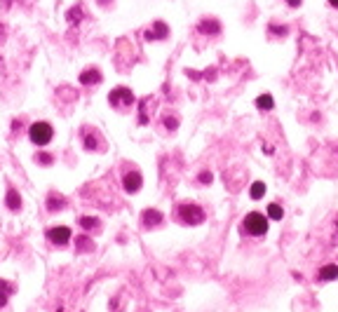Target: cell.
Instances as JSON below:
<instances>
[{
  "label": "cell",
  "mask_w": 338,
  "mask_h": 312,
  "mask_svg": "<svg viewBox=\"0 0 338 312\" xmlns=\"http://www.w3.org/2000/svg\"><path fill=\"white\" fill-rule=\"evenodd\" d=\"M28 136H31V143H35V146H47L52 141L54 132H52V127L47 122H35L28 129Z\"/></svg>",
  "instance_id": "7a4b0ae2"
},
{
  "label": "cell",
  "mask_w": 338,
  "mask_h": 312,
  "mask_svg": "<svg viewBox=\"0 0 338 312\" xmlns=\"http://www.w3.org/2000/svg\"><path fill=\"white\" fill-rule=\"evenodd\" d=\"M7 207H10L12 211H19L21 209V197H19V193H17L14 188L7 190Z\"/></svg>",
  "instance_id": "7c38bea8"
},
{
  "label": "cell",
  "mask_w": 338,
  "mask_h": 312,
  "mask_svg": "<svg viewBox=\"0 0 338 312\" xmlns=\"http://www.w3.org/2000/svg\"><path fill=\"white\" fill-rule=\"evenodd\" d=\"M167 35H169L167 24H164V21H155V24L146 31V40H164Z\"/></svg>",
  "instance_id": "8992f818"
},
{
  "label": "cell",
  "mask_w": 338,
  "mask_h": 312,
  "mask_svg": "<svg viewBox=\"0 0 338 312\" xmlns=\"http://www.w3.org/2000/svg\"><path fill=\"white\" fill-rule=\"evenodd\" d=\"M141 223H143V228H155V225H160L162 223V214H160V211L157 209H146L141 214Z\"/></svg>",
  "instance_id": "52a82bcc"
},
{
  "label": "cell",
  "mask_w": 338,
  "mask_h": 312,
  "mask_svg": "<svg viewBox=\"0 0 338 312\" xmlns=\"http://www.w3.org/2000/svg\"><path fill=\"white\" fill-rule=\"evenodd\" d=\"M242 232H247V235H251V237H261V235H265V232H268V216L258 214V211L247 214V218H244V223H242Z\"/></svg>",
  "instance_id": "6da1fadb"
},
{
  "label": "cell",
  "mask_w": 338,
  "mask_h": 312,
  "mask_svg": "<svg viewBox=\"0 0 338 312\" xmlns=\"http://www.w3.org/2000/svg\"><path fill=\"white\" fill-rule=\"evenodd\" d=\"M78 249H80V251H85V249H94V244L89 242V237H80V239H78Z\"/></svg>",
  "instance_id": "ffe728a7"
},
{
  "label": "cell",
  "mask_w": 338,
  "mask_h": 312,
  "mask_svg": "<svg viewBox=\"0 0 338 312\" xmlns=\"http://www.w3.org/2000/svg\"><path fill=\"white\" fill-rule=\"evenodd\" d=\"M200 183H211V174H209V171H202V174H200Z\"/></svg>",
  "instance_id": "cb8c5ba5"
},
{
  "label": "cell",
  "mask_w": 338,
  "mask_h": 312,
  "mask_svg": "<svg viewBox=\"0 0 338 312\" xmlns=\"http://www.w3.org/2000/svg\"><path fill=\"white\" fill-rule=\"evenodd\" d=\"M197 31H200V33H207V35H216L218 31H221V24H218L216 19H202L200 26H197Z\"/></svg>",
  "instance_id": "9c48e42d"
},
{
  "label": "cell",
  "mask_w": 338,
  "mask_h": 312,
  "mask_svg": "<svg viewBox=\"0 0 338 312\" xmlns=\"http://www.w3.org/2000/svg\"><path fill=\"white\" fill-rule=\"evenodd\" d=\"M139 188H141V174H139V171L125 174V190H127V193H136Z\"/></svg>",
  "instance_id": "ba28073f"
},
{
  "label": "cell",
  "mask_w": 338,
  "mask_h": 312,
  "mask_svg": "<svg viewBox=\"0 0 338 312\" xmlns=\"http://www.w3.org/2000/svg\"><path fill=\"white\" fill-rule=\"evenodd\" d=\"M282 216H284V211H282V207H279V204H270V207H268V218H275V221H279Z\"/></svg>",
  "instance_id": "2e32d148"
},
{
  "label": "cell",
  "mask_w": 338,
  "mask_h": 312,
  "mask_svg": "<svg viewBox=\"0 0 338 312\" xmlns=\"http://www.w3.org/2000/svg\"><path fill=\"white\" fill-rule=\"evenodd\" d=\"M108 101H110V106H118V108L132 106V103H134V94H132V89H127V87H115L108 94Z\"/></svg>",
  "instance_id": "277c9868"
},
{
  "label": "cell",
  "mask_w": 338,
  "mask_h": 312,
  "mask_svg": "<svg viewBox=\"0 0 338 312\" xmlns=\"http://www.w3.org/2000/svg\"><path fill=\"white\" fill-rule=\"evenodd\" d=\"M249 195H251V200H261V197L265 195V183H263V181H256V183L251 185Z\"/></svg>",
  "instance_id": "4fadbf2b"
},
{
  "label": "cell",
  "mask_w": 338,
  "mask_h": 312,
  "mask_svg": "<svg viewBox=\"0 0 338 312\" xmlns=\"http://www.w3.org/2000/svg\"><path fill=\"white\" fill-rule=\"evenodd\" d=\"M47 209H49V211L64 209V200H61L59 195H49V197H47Z\"/></svg>",
  "instance_id": "9a60e30c"
},
{
  "label": "cell",
  "mask_w": 338,
  "mask_h": 312,
  "mask_svg": "<svg viewBox=\"0 0 338 312\" xmlns=\"http://www.w3.org/2000/svg\"><path fill=\"white\" fill-rule=\"evenodd\" d=\"M287 3H289L291 7H298V5H301V0H287Z\"/></svg>",
  "instance_id": "484cf974"
},
{
  "label": "cell",
  "mask_w": 338,
  "mask_h": 312,
  "mask_svg": "<svg viewBox=\"0 0 338 312\" xmlns=\"http://www.w3.org/2000/svg\"><path fill=\"white\" fill-rule=\"evenodd\" d=\"M3 35H5V28L0 26V40H3Z\"/></svg>",
  "instance_id": "83f0119b"
},
{
  "label": "cell",
  "mask_w": 338,
  "mask_h": 312,
  "mask_svg": "<svg viewBox=\"0 0 338 312\" xmlns=\"http://www.w3.org/2000/svg\"><path fill=\"white\" fill-rule=\"evenodd\" d=\"M322 282H331V279H338V265H324L317 275Z\"/></svg>",
  "instance_id": "8fae6325"
},
{
  "label": "cell",
  "mask_w": 338,
  "mask_h": 312,
  "mask_svg": "<svg viewBox=\"0 0 338 312\" xmlns=\"http://www.w3.org/2000/svg\"><path fill=\"white\" fill-rule=\"evenodd\" d=\"M256 106L261 110H270L272 106H275V101H272L270 94H263V96H258V99H256Z\"/></svg>",
  "instance_id": "5bb4252c"
},
{
  "label": "cell",
  "mask_w": 338,
  "mask_h": 312,
  "mask_svg": "<svg viewBox=\"0 0 338 312\" xmlns=\"http://www.w3.org/2000/svg\"><path fill=\"white\" fill-rule=\"evenodd\" d=\"M179 218L188 225H197V223H202L204 211L200 209L197 204H181V207H179Z\"/></svg>",
  "instance_id": "3957f363"
},
{
  "label": "cell",
  "mask_w": 338,
  "mask_h": 312,
  "mask_svg": "<svg viewBox=\"0 0 338 312\" xmlns=\"http://www.w3.org/2000/svg\"><path fill=\"white\" fill-rule=\"evenodd\" d=\"M336 225H338V223H336Z\"/></svg>",
  "instance_id": "f1b7e54d"
},
{
  "label": "cell",
  "mask_w": 338,
  "mask_h": 312,
  "mask_svg": "<svg viewBox=\"0 0 338 312\" xmlns=\"http://www.w3.org/2000/svg\"><path fill=\"white\" fill-rule=\"evenodd\" d=\"M82 7L78 5V7H73V10H71V12H68V21H80V17H82Z\"/></svg>",
  "instance_id": "ac0fdd59"
},
{
  "label": "cell",
  "mask_w": 338,
  "mask_h": 312,
  "mask_svg": "<svg viewBox=\"0 0 338 312\" xmlns=\"http://www.w3.org/2000/svg\"><path fill=\"white\" fill-rule=\"evenodd\" d=\"M329 5H331V7H338V0H329Z\"/></svg>",
  "instance_id": "4316f807"
},
{
  "label": "cell",
  "mask_w": 338,
  "mask_h": 312,
  "mask_svg": "<svg viewBox=\"0 0 338 312\" xmlns=\"http://www.w3.org/2000/svg\"><path fill=\"white\" fill-rule=\"evenodd\" d=\"M164 122H167V129H176V117H167Z\"/></svg>",
  "instance_id": "d4e9b609"
},
{
  "label": "cell",
  "mask_w": 338,
  "mask_h": 312,
  "mask_svg": "<svg viewBox=\"0 0 338 312\" xmlns=\"http://www.w3.org/2000/svg\"><path fill=\"white\" fill-rule=\"evenodd\" d=\"M96 82H101V73L96 68H87L80 73V85H96Z\"/></svg>",
  "instance_id": "30bf717a"
},
{
  "label": "cell",
  "mask_w": 338,
  "mask_h": 312,
  "mask_svg": "<svg viewBox=\"0 0 338 312\" xmlns=\"http://www.w3.org/2000/svg\"><path fill=\"white\" fill-rule=\"evenodd\" d=\"M80 225L85 228V230H92V228H96V225H99V221H96L94 216H82L80 218Z\"/></svg>",
  "instance_id": "e0dca14e"
},
{
  "label": "cell",
  "mask_w": 338,
  "mask_h": 312,
  "mask_svg": "<svg viewBox=\"0 0 338 312\" xmlns=\"http://www.w3.org/2000/svg\"><path fill=\"white\" fill-rule=\"evenodd\" d=\"M7 289H10V286H7L5 282H0V307L7 303Z\"/></svg>",
  "instance_id": "d6986e66"
},
{
  "label": "cell",
  "mask_w": 338,
  "mask_h": 312,
  "mask_svg": "<svg viewBox=\"0 0 338 312\" xmlns=\"http://www.w3.org/2000/svg\"><path fill=\"white\" fill-rule=\"evenodd\" d=\"M47 237L52 244H68V239H71V228H66V225H59V228H52V230H47Z\"/></svg>",
  "instance_id": "5b68a950"
},
{
  "label": "cell",
  "mask_w": 338,
  "mask_h": 312,
  "mask_svg": "<svg viewBox=\"0 0 338 312\" xmlns=\"http://www.w3.org/2000/svg\"><path fill=\"white\" fill-rule=\"evenodd\" d=\"M270 31H272V35H284L287 33V26H275V24H270Z\"/></svg>",
  "instance_id": "44dd1931"
},
{
  "label": "cell",
  "mask_w": 338,
  "mask_h": 312,
  "mask_svg": "<svg viewBox=\"0 0 338 312\" xmlns=\"http://www.w3.org/2000/svg\"><path fill=\"white\" fill-rule=\"evenodd\" d=\"M94 146H96V139H94V136H87V139H85V148L94 150Z\"/></svg>",
  "instance_id": "603a6c76"
},
{
  "label": "cell",
  "mask_w": 338,
  "mask_h": 312,
  "mask_svg": "<svg viewBox=\"0 0 338 312\" xmlns=\"http://www.w3.org/2000/svg\"><path fill=\"white\" fill-rule=\"evenodd\" d=\"M40 164H52V155H47V153H42V155H38L35 157Z\"/></svg>",
  "instance_id": "7402d4cb"
}]
</instances>
